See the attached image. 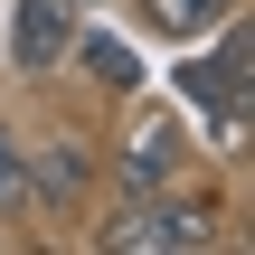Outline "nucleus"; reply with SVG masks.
Returning a JSON list of instances; mask_svg holds the SVG:
<instances>
[{
    "instance_id": "nucleus-1",
    "label": "nucleus",
    "mask_w": 255,
    "mask_h": 255,
    "mask_svg": "<svg viewBox=\"0 0 255 255\" xmlns=\"http://www.w3.org/2000/svg\"><path fill=\"white\" fill-rule=\"evenodd\" d=\"M104 246L114 255H199V246H218V208L189 189H132L123 218L104 227Z\"/></svg>"
},
{
    "instance_id": "nucleus-2",
    "label": "nucleus",
    "mask_w": 255,
    "mask_h": 255,
    "mask_svg": "<svg viewBox=\"0 0 255 255\" xmlns=\"http://www.w3.org/2000/svg\"><path fill=\"white\" fill-rule=\"evenodd\" d=\"M85 189H95L85 132H38V142H28V208H76Z\"/></svg>"
},
{
    "instance_id": "nucleus-3",
    "label": "nucleus",
    "mask_w": 255,
    "mask_h": 255,
    "mask_svg": "<svg viewBox=\"0 0 255 255\" xmlns=\"http://www.w3.org/2000/svg\"><path fill=\"white\" fill-rule=\"evenodd\" d=\"M218 28H227V47L189 57V66H180V95H189V104H208V114H246V19L227 9Z\"/></svg>"
},
{
    "instance_id": "nucleus-4",
    "label": "nucleus",
    "mask_w": 255,
    "mask_h": 255,
    "mask_svg": "<svg viewBox=\"0 0 255 255\" xmlns=\"http://www.w3.org/2000/svg\"><path fill=\"white\" fill-rule=\"evenodd\" d=\"M66 38H76V0H19L9 9V66L47 76V66H66Z\"/></svg>"
},
{
    "instance_id": "nucleus-5",
    "label": "nucleus",
    "mask_w": 255,
    "mask_h": 255,
    "mask_svg": "<svg viewBox=\"0 0 255 255\" xmlns=\"http://www.w3.org/2000/svg\"><path fill=\"white\" fill-rule=\"evenodd\" d=\"M66 57H76V66H85V85H104V95H132V85H142V57H132L123 38H104V28H76V38H66Z\"/></svg>"
},
{
    "instance_id": "nucleus-6",
    "label": "nucleus",
    "mask_w": 255,
    "mask_h": 255,
    "mask_svg": "<svg viewBox=\"0 0 255 255\" xmlns=\"http://www.w3.org/2000/svg\"><path fill=\"white\" fill-rule=\"evenodd\" d=\"M170 170H180V132H170V123H142V132L123 142V199H132V189H170Z\"/></svg>"
},
{
    "instance_id": "nucleus-7",
    "label": "nucleus",
    "mask_w": 255,
    "mask_h": 255,
    "mask_svg": "<svg viewBox=\"0 0 255 255\" xmlns=\"http://www.w3.org/2000/svg\"><path fill=\"white\" fill-rule=\"evenodd\" d=\"M227 9H246V0H142V19H151L161 38H208Z\"/></svg>"
},
{
    "instance_id": "nucleus-8",
    "label": "nucleus",
    "mask_w": 255,
    "mask_h": 255,
    "mask_svg": "<svg viewBox=\"0 0 255 255\" xmlns=\"http://www.w3.org/2000/svg\"><path fill=\"white\" fill-rule=\"evenodd\" d=\"M28 208V132H0V218Z\"/></svg>"
}]
</instances>
